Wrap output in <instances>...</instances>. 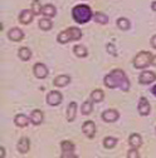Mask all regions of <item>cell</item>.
Instances as JSON below:
<instances>
[{"label": "cell", "mask_w": 156, "mask_h": 158, "mask_svg": "<svg viewBox=\"0 0 156 158\" xmlns=\"http://www.w3.org/2000/svg\"><path fill=\"white\" fill-rule=\"evenodd\" d=\"M103 83L107 88L115 89L120 88L122 92H128L130 90V81L127 75L125 74L124 70L121 69H115L103 78Z\"/></svg>", "instance_id": "1"}, {"label": "cell", "mask_w": 156, "mask_h": 158, "mask_svg": "<svg viewBox=\"0 0 156 158\" xmlns=\"http://www.w3.org/2000/svg\"><path fill=\"white\" fill-rule=\"evenodd\" d=\"M93 16L92 9L86 5V4H80V5H76L72 9V18L73 20L78 24H86L88 23Z\"/></svg>", "instance_id": "2"}, {"label": "cell", "mask_w": 156, "mask_h": 158, "mask_svg": "<svg viewBox=\"0 0 156 158\" xmlns=\"http://www.w3.org/2000/svg\"><path fill=\"white\" fill-rule=\"evenodd\" d=\"M152 63V54L150 52H140L133 59V67L136 69H145Z\"/></svg>", "instance_id": "3"}, {"label": "cell", "mask_w": 156, "mask_h": 158, "mask_svg": "<svg viewBox=\"0 0 156 158\" xmlns=\"http://www.w3.org/2000/svg\"><path fill=\"white\" fill-rule=\"evenodd\" d=\"M63 101V95L61 92L58 90H52L47 94V103L52 107H55V106H59Z\"/></svg>", "instance_id": "4"}, {"label": "cell", "mask_w": 156, "mask_h": 158, "mask_svg": "<svg viewBox=\"0 0 156 158\" xmlns=\"http://www.w3.org/2000/svg\"><path fill=\"white\" fill-rule=\"evenodd\" d=\"M61 148H62V158H71L74 157V144L71 141H63L61 143Z\"/></svg>", "instance_id": "5"}, {"label": "cell", "mask_w": 156, "mask_h": 158, "mask_svg": "<svg viewBox=\"0 0 156 158\" xmlns=\"http://www.w3.org/2000/svg\"><path fill=\"white\" fill-rule=\"evenodd\" d=\"M155 81H156V74L151 70H144L139 77V82L141 84H151Z\"/></svg>", "instance_id": "6"}, {"label": "cell", "mask_w": 156, "mask_h": 158, "mask_svg": "<svg viewBox=\"0 0 156 158\" xmlns=\"http://www.w3.org/2000/svg\"><path fill=\"white\" fill-rule=\"evenodd\" d=\"M33 73L38 79H44L48 77V68L43 63H37V64H34Z\"/></svg>", "instance_id": "7"}, {"label": "cell", "mask_w": 156, "mask_h": 158, "mask_svg": "<svg viewBox=\"0 0 156 158\" xmlns=\"http://www.w3.org/2000/svg\"><path fill=\"white\" fill-rule=\"evenodd\" d=\"M119 118H120V114L115 109H107L102 113V119L107 123H113V122H116L117 119H119Z\"/></svg>", "instance_id": "8"}, {"label": "cell", "mask_w": 156, "mask_h": 158, "mask_svg": "<svg viewBox=\"0 0 156 158\" xmlns=\"http://www.w3.org/2000/svg\"><path fill=\"white\" fill-rule=\"evenodd\" d=\"M82 132L87 138H93L96 134V124L92 121H86L82 126Z\"/></svg>", "instance_id": "9"}, {"label": "cell", "mask_w": 156, "mask_h": 158, "mask_svg": "<svg viewBox=\"0 0 156 158\" xmlns=\"http://www.w3.org/2000/svg\"><path fill=\"white\" fill-rule=\"evenodd\" d=\"M137 109H139V113H140L141 115H149V114H150L151 106H150V103H149V101H147V98H145V97H141V98H140Z\"/></svg>", "instance_id": "10"}, {"label": "cell", "mask_w": 156, "mask_h": 158, "mask_svg": "<svg viewBox=\"0 0 156 158\" xmlns=\"http://www.w3.org/2000/svg\"><path fill=\"white\" fill-rule=\"evenodd\" d=\"M33 18H34V13L32 10L24 9L20 11V14H19V22L24 25H28L29 23L33 22Z\"/></svg>", "instance_id": "11"}, {"label": "cell", "mask_w": 156, "mask_h": 158, "mask_svg": "<svg viewBox=\"0 0 156 158\" xmlns=\"http://www.w3.org/2000/svg\"><path fill=\"white\" fill-rule=\"evenodd\" d=\"M8 38L11 42H20L24 38V31L22 29H19V28H11L8 31Z\"/></svg>", "instance_id": "12"}, {"label": "cell", "mask_w": 156, "mask_h": 158, "mask_svg": "<svg viewBox=\"0 0 156 158\" xmlns=\"http://www.w3.org/2000/svg\"><path fill=\"white\" fill-rule=\"evenodd\" d=\"M16 148H18V152L19 153H28L29 152V148H30V141H29V138L27 137H22L20 139H19L18 144H16Z\"/></svg>", "instance_id": "13"}, {"label": "cell", "mask_w": 156, "mask_h": 158, "mask_svg": "<svg viewBox=\"0 0 156 158\" xmlns=\"http://www.w3.org/2000/svg\"><path fill=\"white\" fill-rule=\"evenodd\" d=\"M29 118H30V122H32L34 126H39V124H42V122H43V119H44V114H43L42 110L34 109V110L30 113Z\"/></svg>", "instance_id": "14"}, {"label": "cell", "mask_w": 156, "mask_h": 158, "mask_svg": "<svg viewBox=\"0 0 156 158\" xmlns=\"http://www.w3.org/2000/svg\"><path fill=\"white\" fill-rule=\"evenodd\" d=\"M71 83V77L69 75H58L54 78V81H53V84L58 88H63L66 85H68Z\"/></svg>", "instance_id": "15"}, {"label": "cell", "mask_w": 156, "mask_h": 158, "mask_svg": "<svg viewBox=\"0 0 156 158\" xmlns=\"http://www.w3.org/2000/svg\"><path fill=\"white\" fill-rule=\"evenodd\" d=\"M14 123L18 127L24 128L30 123V118H28L25 114H16L15 118H14Z\"/></svg>", "instance_id": "16"}, {"label": "cell", "mask_w": 156, "mask_h": 158, "mask_svg": "<svg viewBox=\"0 0 156 158\" xmlns=\"http://www.w3.org/2000/svg\"><path fill=\"white\" fill-rule=\"evenodd\" d=\"M128 144L131 146V148H139V147H141V144H142L141 135L137 134V133H132L130 135V138H128Z\"/></svg>", "instance_id": "17"}, {"label": "cell", "mask_w": 156, "mask_h": 158, "mask_svg": "<svg viewBox=\"0 0 156 158\" xmlns=\"http://www.w3.org/2000/svg\"><path fill=\"white\" fill-rule=\"evenodd\" d=\"M76 114H77V103L71 102L67 107V121L73 122L76 119Z\"/></svg>", "instance_id": "18"}, {"label": "cell", "mask_w": 156, "mask_h": 158, "mask_svg": "<svg viewBox=\"0 0 156 158\" xmlns=\"http://www.w3.org/2000/svg\"><path fill=\"white\" fill-rule=\"evenodd\" d=\"M71 40H72V38H71V34H69V30L68 29L61 31L59 34L57 35V42L61 43V44H67Z\"/></svg>", "instance_id": "19"}, {"label": "cell", "mask_w": 156, "mask_h": 158, "mask_svg": "<svg viewBox=\"0 0 156 158\" xmlns=\"http://www.w3.org/2000/svg\"><path fill=\"white\" fill-rule=\"evenodd\" d=\"M18 56L20 58L23 62H27L32 58V50L29 48H27V47H22L20 49L18 50Z\"/></svg>", "instance_id": "20"}, {"label": "cell", "mask_w": 156, "mask_h": 158, "mask_svg": "<svg viewBox=\"0 0 156 158\" xmlns=\"http://www.w3.org/2000/svg\"><path fill=\"white\" fill-rule=\"evenodd\" d=\"M73 53H74L76 56H78V58H86V56L88 55V50H87V48H86L84 45H81V44L74 45V48H73Z\"/></svg>", "instance_id": "21"}, {"label": "cell", "mask_w": 156, "mask_h": 158, "mask_svg": "<svg viewBox=\"0 0 156 158\" xmlns=\"http://www.w3.org/2000/svg\"><path fill=\"white\" fill-rule=\"evenodd\" d=\"M38 27L41 28L42 30H44V31H48V30H50L52 28H53V22L50 20L49 18H43V19H41L39 20V23H38Z\"/></svg>", "instance_id": "22"}, {"label": "cell", "mask_w": 156, "mask_h": 158, "mask_svg": "<svg viewBox=\"0 0 156 158\" xmlns=\"http://www.w3.org/2000/svg\"><path fill=\"white\" fill-rule=\"evenodd\" d=\"M42 14H43L44 16H47V18H53V16H55V14H57V9H55V6L52 5V4H46V5L43 6Z\"/></svg>", "instance_id": "23"}, {"label": "cell", "mask_w": 156, "mask_h": 158, "mask_svg": "<svg viewBox=\"0 0 156 158\" xmlns=\"http://www.w3.org/2000/svg\"><path fill=\"white\" fill-rule=\"evenodd\" d=\"M116 24H117V28L124 30V31L128 30L131 28V23H130V20L127 18H119L117 19V22H116Z\"/></svg>", "instance_id": "24"}, {"label": "cell", "mask_w": 156, "mask_h": 158, "mask_svg": "<svg viewBox=\"0 0 156 158\" xmlns=\"http://www.w3.org/2000/svg\"><path fill=\"white\" fill-rule=\"evenodd\" d=\"M103 98H105V93H103L101 89H94V90L91 93V99H92V102H94V103L102 102Z\"/></svg>", "instance_id": "25"}, {"label": "cell", "mask_w": 156, "mask_h": 158, "mask_svg": "<svg viewBox=\"0 0 156 158\" xmlns=\"http://www.w3.org/2000/svg\"><path fill=\"white\" fill-rule=\"evenodd\" d=\"M93 19H94V22H97L98 24H107L108 23V16L101 11H96L93 14Z\"/></svg>", "instance_id": "26"}, {"label": "cell", "mask_w": 156, "mask_h": 158, "mask_svg": "<svg viewBox=\"0 0 156 158\" xmlns=\"http://www.w3.org/2000/svg\"><path fill=\"white\" fill-rule=\"evenodd\" d=\"M68 30H69V34H71L72 40H80V39L82 38V31H81L80 28L71 27V28H68Z\"/></svg>", "instance_id": "27"}, {"label": "cell", "mask_w": 156, "mask_h": 158, "mask_svg": "<svg viewBox=\"0 0 156 158\" xmlns=\"http://www.w3.org/2000/svg\"><path fill=\"white\" fill-rule=\"evenodd\" d=\"M92 103H93V102H91V101H86V102L82 103V106H81V112H82L83 115L91 114V112L93 110V104H92Z\"/></svg>", "instance_id": "28"}, {"label": "cell", "mask_w": 156, "mask_h": 158, "mask_svg": "<svg viewBox=\"0 0 156 158\" xmlns=\"http://www.w3.org/2000/svg\"><path fill=\"white\" fill-rule=\"evenodd\" d=\"M116 144H117V139H116L115 137H106L105 139H103V146L107 149H112Z\"/></svg>", "instance_id": "29"}, {"label": "cell", "mask_w": 156, "mask_h": 158, "mask_svg": "<svg viewBox=\"0 0 156 158\" xmlns=\"http://www.w3.org/2000/svg\"><path fill=\"white\" fill-rule=\"evenodd\" d=\"M42 10H43V6H42L41 2H39V0H33L32 2V11L34 13V15L42 14Z\"/></svg>", "instance_id": "30"}, {"label": "cell", "mask_w": 156, "mask_h": 158, "mask_svg": "<svg viewBox=\"0 0 156 158\" xmlns=\"http://www.w3.org/2000/svg\"><path fill=\"white\" fill-rule=\"evenodd\" d=\"M139 157H140V154L137 152V148H132L127 153V158H139Z\"/></svg>", "instance_id": "31"}, {"label": "cell", "mask_w": 156, "mask_h": 158, "mask_svg": "<svg viewBox=\"0 0 156 158\" xmlns=\"http://www.w3.org/2000/svg\"><path fill=\"white\" fill-rule=\"evenodd\" d=\"M106 49H107V52H108L111 55H113V56H116V55H117V52H116V47H115L112 43H108V44L106 45Z\"/></svg>", "instance_id": "32"}, {"label": "cell", "mask_w": 156, "mask_h": 158, "mask_svg": "<svg viewBox=\"0 0 156 158\" xmlns=\"http://www.w3.org/2000/svg\"><path fill=\"white\" fill-rule=\"evenodd\" d=\"M151 45H152V48H155L156 49V35H154L152 38H151Z\"/></svg>", "instance_id": "33"}, {"label": "cell", "mask_w": 156, "mask_h": 158, "mask_svg": "<svg viewBox=\"0 0 156 158\" xmlns=\"http://www.w3.org/2000/svg\"><path fill=\"white\" fill-rule=\"evenodd\" d=\"M0 156H2L3 158L5 157V148L4 147H0Z\"/></svg>", "instance_id": "34"}, {"label": "cell", "mask_w": 156, "mask_h": 158, "mask_svg": "<svg viewBox=\"0 0 156 158\" xmlns=\"http://www.w3.org/2000/svg\"><path fill=\"white\" fill-rule=\"evenodd\" d=\"M151 9H152V11H156V2H152V4H151Z\"/></svg>", "instance_id": "35"}, {"label": "cell", "mask_w": 156, "mask_h": 158, "mask_svg": "<svg viewBox=\"0 0 156 158\" xmlns=\"http://www.w3.org/2000/svg\"><path fill=\"white\" fill-rule=\"evenodd\" d=\"M151 93H152V94H154V95L156 97V84H155V85L152 87V89H151Z\"/></svg>", "instance_id": "36"}, {"label": "cell", "mask_w": 156, "mask_h": 158, "mask_svg": "<svg viewBox=\"0 0 156 158\" xmlns=\"http://www.w3.org/2000/svg\"><path fill=\"white\" fill-rule=\"evenodd\" d=\"M151 64L156 67V55H154V56H152V63H151Z\"/></svg>", "instance_id": "37"}, {"label": "cell", "mask_w": 156, "mask_h": 158, "mask_svg": "<svg viewBox=\"0 0 156 158\" xmlns=\"http://www.w3.org/2000/svg\"><path fill=\"white\" fill-rule=\"evenodd\" d=\"M155 131H156V129H155Z\"/></svg>", "instance_id": "38"}]
</instances>
